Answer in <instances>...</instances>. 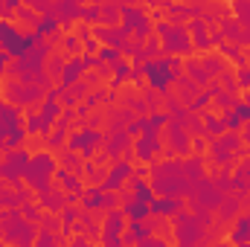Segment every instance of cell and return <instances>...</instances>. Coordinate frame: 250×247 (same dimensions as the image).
<instances>
[{"instance_id": "obj_9", "label": "cell", "mask_w": 250, "mask_h": 247, "mask_svg": "<svg viewBox=\"0 0 250 247\" xmlns=\"http://www.w3.org/2000/svg\"><path fill=\"white\" fill-rule=\"evenodd\" d=\"M201 64H204V70L209 73V79H215V76H221L224 70H230V67H227V59H224L218 50H207V53L201 56Z\"/></svg>"}, {"instance_id": "obj_1", "label": "cell", "mask_w": 250, "mask_h": 247, "mask_svg": "<svg viewBox=\"0 0 250 247\" xmlns=\"http://www.w3.org/2000/svg\"><path fill=\"white\" fill-rule=\"evenodd\" d=\"M56 172H59L56 154L53 151H35L29 157V166H26L23 178H26V186H32L35 192H41V189H47V186L53 184Z\"/></svg>"}, {"instance_id": "obj_3", "label": "cell", "mask_w": 250, "mask_h": 247, "mask_svg": "<svg viewBox=\"0 0 250 247\" xmlns=\"http://www.w3.org/2000/svg\"><path fill=\"white\" fill-rule=\"evenodd\" d=\"M38 204H41L47 212H62L64 206L70 204V195H67L59 184H50L47 189L38 192Z\"/></svg>"}, {"instance_id": "obj_5", "label": "cell", "mask_w": 250, "mask_h": 247, "mask_svg": "<svg viewBox=\"0 0 250 247\" xmlns=\"http://www.w3.org/2000/svg\"><path fill=\"white\" fill-rule=\"evenodd\" d=\"M131 181V166L128 160H114L108 166V178H105V189H120Z\"/></svg>"}, {"instance_id": "obj_7", "label": "cell", "mask_w": 250, "mask_h": 247, "mask_svg": "<svg viewBox=\"0 0 250 247\" xmlns=\"http://www.w3.org/2000/svg\"><path fill=\"white\" fill-rule=\"evenodd\" d=\"M82 178L87 181L90 186H105V178H108V166H102L99 160L87 157L84 166H82Z\"/></svg>"}, {"instance_id": "obj_8", "label": "cell", "mask_w": 250, "mask_h": 247, "mask_svg": "<svg viewBox=\"0 0 250 247\" xmlns=\"http://www.w3.org/2000/svg\"><path fill=\"white\" fill-rule=\"evenodd\" d=\"M64 70H67V59H64L62 53H59V56L50 53L47 62H44V73H47V79H50L53 84H62L64 82Z\"/></svg>"}, {"instance_id": "obj_11", "label": "cell", "mask_w": 250, "mask_h": 247, "mask_svg": "<svg viewBox=\"0 0 250 247\" xmlns=\"http://www.w3.org/2000/svg\"><path fill=\"white\" fill-rule=\"evenodd\" d=\"M242 102H248V105H250V93H245V96H242Z\"/></svg>"}, {"instance_id": "obj_2", "label": "cell", "mask_w": 250, "mask_h": 247, "mask_svg": "<svg viewBox=\"0 0 250 247\" xmlns=\"http://www.w3.org/2000/svg\"><path fill=\"white\" fill-rule=\"evenodd\" d=\"M163 41V56H175V53H192V41H189V29L181 23V26H172V32Z\"/></svg>"}, {"instance_id": "obj_4", "label": "cell", "mask_w": 250, "mask_h": 247, "mask_svg": "<svg viewBox=\"0 0 250 247\" xmlns=\"http://www.w3.org/2000/svg\"><path fill=\"white\" fill-rule=\"evenodd\" d=\"M189 29V41H192V50H201V53H207V50H212V38H209V29H207V23L201 21V18H192L187 23Z\"/></svg>"}, {"instance_id": "obj_6", "label": "cell", "mask_w": 250, "mask_h": 247, "mask_svg": "<svg viewBox=\"0 0 250 247\" xmlns=\"http://www.w3.org/2000/svg\"><path fill=\"white\" fill-rule=\"evenodd\" d=\"M56 163H59V169H67V172H73V175H79L82 178V166H84V160H82V154L76 151V148H59L56 151Z\"/></svg>"}, {"instance_id": "obj_10", "label": "cell", "mask_w": 250, "mask_h": 247, "mask_svg": "<svg viewBox=\"0 0 250 247\" xmlns=\"http://www.w3.org/2000/svg\"><path fill=\"white\" fill-rule=\"evenodd\" d=\"M184 76H189L195 84H201V87H207L212 79H209V73L204 70V64H201V59H187L184 62Z\"/></svg>"}]
</instances>
